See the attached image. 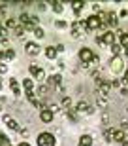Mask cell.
<instances>
[{
    "instance_id": "obj_1",
    "label": "cell",
    "mask_w": 128,
    "mask_h": 146,
    "mask_svg": "<svg viewBox=\"0 0 128 146\" xmlns=\"http://www.w3.org/2000/svg\"><path fill=\"white\" fill-rule=\"evenodd\" d=\"M94 57L96 55L92 53V49H89V48H81L79 49V61L83 63V66H89V63H92Z\"/></svg>"
},
{
    "instance_id": "obj_2",
    "label": "cell",
    "mask_w": 128,
    "mask_h": 146,
    "mask_svg": "<svg viewBox=\"0 0 128 146\" xmlns=\"http://www.w3.org/2000/svg\"><path fill=\"white\" fill-rule=\"evenodd\" d=\"M36 142H38V146H55V137L51 133H40Z\"/></svg>"
},
{
    "instance_id": "obj_3",
    "label": "cell",
    "mask_w": 128,
    "mask_h": 146,
    "mask_svg": "<svg viewBox=\"0 0 128 146\" xmlns=\"http://www.w3.org/2000/svg\"><path fill=\"white\" fill-rule=\"evenodd\" d=\"M98 27H102V21H100L98 15H91L87 19V29H89V31H94V29H98Z\"/></svg>"
},
{
    "instance_id": "obj_4",
    "label": "cell",
    "mask_w": 128,
    "mask_h": 146,
    "mask_svg": "<svg viewBox=\"0 0 128 146\" xmlns=\"http://www.w3.org/2000/svg\"><path fill=\"white\" fill-rule=\"evenodd\" d=\"M40 119H42L43 123H49V121H53V112L49 108H42V112H40Z\"/></svg>"
},
{
    "instance_id": "obj_5",
    "label": "cell",
    "mask_w": 128,
    "mask_h": 146,
    "mask_svg": "<svg viewBox=\"0 0 128 146\" xmlns=\"http://www.w3.org/2000/svg\"><path fill=\"white\" fill-rule=\"evenodd\" d=\"M109 65H111L113 72H121V70H123V59H121V57H113Z\"/></svg>"
},
{
    "instance_id": "obj_6",
    "label": "cell",
    "mask_w": 128,
    "mask_h": 146,
    "mask_svg": "<svg viewBox=\"0 0 128 146\" xmlns=\"http://www.w3.org/2000/svg\"><path fill=\"white\" fill-rule=\"evenodd\" d=\"M4 121L8 123V127H10V129H13V131H19V133H21V127H19V123H17L15 119H11L10 116H8V114H4Z\"/></svg>"
},
{
    "instance_id": "obj_7",
    "label": "cell",
    "mask_w": 128,
    "mask_h": 146,
    "mask_svg": "<svg viewBox=\"0 0 128 146\" xmlns=\"http://www.w3.org/2000/svg\"><path fill=\"white\" fill-rule=\"evenodd\" d=\"M40 49H42V48H40L38 44H34V42L27 44V53L28 55H38V53H40Z\"/></svg>"
},
{
    "instance_id": "obj_8",
    "label": "cell",
    "mask_w": 128,
    "mask_h": 146,
    "mask_svg": "<svg viewBox=\"0 0 128 146\" xmlns=\"http://www.w3.org/2000/svg\"><path fill=\"white\" fill-rule=\"evenodd\" d=\"M102 40H104V44H107V46H113V44H115V34H113L111 31H107L106 34H102Z\"/></svg>"
},
{
    "instance_id": "obj_9",
    "label": "cell",
    "mask_w": 128,
    "mask_h": 146,
    "mask_svg": "<svg viewBox=\"0 0 128 146\" xmlns=\"http://www.w3.org/2000/svg\"><path fill=\"white\" fill-rule=\"evenodd\" d=\"M77 146H92V137H91V135L79 137V142H77Z\"/></svg>"
},
{
    "instance_id": "obj_10",
    "label": "cell",
    "mask_w": 128,
    "mask_h": 146,
    "mask_svg": "<svg viewBox=\"0 0 128 146\" xmlns=\"http://www.w3.org/2000/svg\"><path fill=\"white\" fill-rule=\"evenodd\" d=\"M28 70H30V74H32V76H36V78H43V70L40 68V66L30 65V66H28Z\"/></svg>"
},
{
    "instance_id": "obj_11",
    "label": "cell",
    "mask_w": 128,
    "mask_h": 146,
    "mask_svg": "<svg viewBox=\"0 0 128 146\" xmlns=\"http://www.w3.org/2000/svg\"><path fill=\"white\" fill-rule=\"evenodd\" d=\"M124 139H126V133H124L123 129H117V131H113V141H117V142H123Z\"/></svg>"
},
{
    "instance_id": "obj_12",
    "label": "cell",
    "mask_w": 128,
    "mask_h": 146,
    "mask_svg": "<svg viewBox=\"0 0 128 146\" xmlns=\"http://www.w3.org/2000/svg\"><path fill=\"white\" fill-rule=\"evenodd\" d=\"M75 110H77V112H87V114H89L91 106H89L85 101H79V103H77V108H75Z\"/></svg>"
},
{
    "instance_id": "obj_13",
    "label": "cell",
    "mask_w": 128,
    "mask_h": 146,
    "mask_svg": "<svg viewBox=\"0 0 128 146\" xmlns=\"http://www.w3.org/2000/svg\"><path fill=\"white\" fill-rule=\"evenodd\" d=\"M10 87L13 89V95H21V89H19V86H17L15 78H10Z\"/></svg>"
},
{
    "instance_id": "obj_14",
    "label": "cell",
    "mask_w": 128,
    "mask_h": 146,
    "mask_svg": "<svg viewBox=\"0 0 128 146\" xmlns=\"http://www.w3.org/2000/svg\"><path fill=\"white\" fill-rule=\"evenodd\" d=\"M60 82H62V76L60 74H53L51 78H49V84H51V86H53V84L55 86H60Z\"/></svg>"
},
{
    "instance_id": "obj_15",
    "label": "cell",
    "mask_w": 128,
    "mask_h": 146,
    "mask_svg": "<svg viewBox=\"0 0 128 146\" xmlns=\"http://www.w3.org/2000/svg\"><path fill=\"white\" fill-rule=\"evenodd\" d=\"M83 6H85L83 2H72V8H74V13H75V15H79V13H81Z\"/></svg>"
},
{
    "instance_id": "obj_16",
    "label": "cell",
    "mask_w": 128,
    "mask_h": 146,
    "mask_svg": "<svg viewBox=\"0 0 128 146\" xmlns=\"http://www.w3.org/2000/svg\"><path fill=\"white\" fill-rule=\"evenodd\" d=\"M45 55H47L49 59H55V57H57V48H53V46L45 48Z\"/></svg>"
},
{
    "instance_id": "obj_17",
    "label": "cell",
    "mask_w": 128,
    "mask_h": 146,
    "mask_svg": "<svg viewBox=\"0 0 128 146\" xmlns=\"http://www.w3.org/2000/svg\"><path fill=\"white\" fill-rule=\"evenodd\" d=\"M109 87H111L109 84H104V82L100 84V95H102V97H106L107 93H109Z\"/></svg>"
},
{
    "instance_id": "obj_18",
    "label": "cell",
    "mask_w": 128,
    "mask_h": 146,
    "mask_svg": "<svg viewBox=\"0 0 128 146\" xmlns=\"http://www.w3.org/2000/svg\"><path fill=\"white\" fill-rule=\"evenodd\" d=\"M23 87H25L27 91H32V87H34V82H32L30 78H27V80H23Z\"/></svg>"
},
{
    "instance_id": "obj_19",
    "label": "cell",
    "mask_w": 128,
    "mask_h": 146,
    "mask_svg": "<svg viewBox=\"0 0 128 146\" xmlns=\"http://www.w3.org/2000/svg\"><path fill=\"white\" fill-rule=\"evenodd\" d=\"M121 46H123L124 49H128V33L121 34Z\"/></svg>"
},
{
    "instance_id": "obj_20",
    "label": "cell",
    "mask_w": 128,
    "mask_h": 146,
    "mask_svg": "<svg viewBox=\"0 0 128 146\" xmlns=\"http://www.w3.org/2000/svg\"><path fill=\"white\" fill-rule=\"evenodd\" d=\"M49 4L53 6V11H57V13H60V11L64 10V8H62V2H49Z\"/></svg>"
},
{
    "instance_id": "obj_21",
    "label": "cell",
    "mask_w": 128,
    "mask_h": 146,
    "mask_svg": "<svg viewBox=\"0 0 128 146\" xmlns=\"http://www.w3.org/2000/svg\"><path fill=\"white\" fill-rule=\"evenodd\" d=\"M34 36H36L38 40H40V38H43V36H45L43 29H42V27H36V29H34Z\"/></svg>"
},
{
    "instance_id": "obj_22",
    "label": "cell",
    "mask_w": 128,
    "mask_h": 146,
    "mask_svg": "<svg viewBox=\"0 0 128 146\" xmlns=\"http://www.w3.org/2000/svg\"><path fill=\"white\" fill-rule=\"evenodd\" d=\"M121 48H123V46H119V44H113V46H111V51H113V55H115V57H119Z\"/></svg>"
},
{
    "instance_id": "obj_23",
    "label": "cell",
    "mask_w": 128,
    "mask_h": 146,
    "mask_svg": "<svg viewBox=\"0 0 128 146\" xmlns=\"http://www.w3.org/2000/svg\"><path fill=\"white\" fill-rule=\"evenodd\" d=\"M4 25H6V29H17V23L13 21V19H6Z\"/></svg>"
},
{
    "instance_id": "obj_24",
    "label": "cell",
    "mask_w": 128,
    "mask_h": 146,
    "mask_svg": "<svg viewBox=\"0 0 128 146\" xmlns=\"http://www.w3.org/2000/svg\"><path fill=\"white\" fill-rule=\"evenodd\" d=\"M106 142H113V129L106 131Z\"/></svg>"
},
{
    "instance_id": "obj_25",
    "label": "cell",
    "mask_w": 128,
    "mask_h": 146,
    "mask_svg": "<svg viewBox=\"0 0 128 146\" xmlns=\"http://www.w3.org/2000/svg\"><path fill=\"white\" fill-rule=\"evenodd\" d=\"M70 104H72V99H70V97H64V99H62V106L68 110V108H70Z\"/></svg>"
},
{
    "instance_id": "obj_26",
    "label": "cell",
    "mask_w": 128,
    "mask_h": 146,
    "mask_svg": "<svg viewBox=\"0 0 128 146\" xmlns=\"http://www.w3.org/2000/svg\"><path fill=\"white\" fill-rule=\"evenodd\" d=\"M4 55H6V59H13V57H15L13 49H6V51H4Z\"/></svg>"
},
{
    "instance_id": "obj_27",
    "label": "cell",
    "mask_w": 128,
    "mask_h": 146,
    "mask_svg": "<svg viewBox=\"0 0 128 146\" xmlns=\"http://www.w3.org/2000/svg\"><path fill=\"white\" fill-rule=\"evenodd\" d=\"M47 91H49V87H47V86H40V87H38V93H40V95H45Z\"/></svg>"
},
{
    "instance_id": "obj_28",
    "label": "cell",
    "mask_w": 128,
    "mask_h": 146,
    "mask_svg": "<svg viewBox=\"0 0 128 146\" xmlns=\"http://www.w3.org/2000/svg\"><path fill=\"white\" fill-rule=\"evenodd\" d=\"M27 99L30 101V103H34V101H36V95H34L32 91H27Z\"/></svg>"
},
{
    "instance_id": "obj_29",
    "label": "cell",
    "mask_w": 128,
    "mask_h": 146,
    "mask_svg": "<svg viewBox=\"0 0 128 146\" xmlns=\"http://www.w3.org/2000/svg\"><path fill=\"white\" fill-rule=\"evenodd\" d=\"M55 25H57L59 29H66V27H68V23H66V21H57Z\"/></svg>"
},
{
    "instance_id": "obj_30",
    "label": "cell",
    "mask_w": 128,
    "mask_h": 146,
    "mask_svg": "<svg viewBox=\"0 0 128 146\" xmlns=\"http://www.w3.org/2000/svg\"><path fill=\"white\" fill-rule=\"evenodd\" d=\"M15 34H17V36H23V34H25V27H17L15 29Z\"/></svg>"
},
{
    "instance_id": "obj_31",
    "label": "cell",
    "mask_w": 128,
    "mask_h": 146,
    "mask_svg": "<svg viewBox=\"0 0 128 146\" xmlns=\"http://www.w3.org/2000/svg\"><path fill=\"white\" fill-rule=\"evenodd\" d=\"M111 86H113V87H119V86H121V82H119V80H113Z\"/></svg>"
},
{
    "instance_id": "obj_32",
    "label": "cell",
    "mask_w": 128,
    "mask_h": 146,
    "mask_svg": "<svg viewBox=\"0 0 128 146\" xmlns=\"http://www.w3.org/2000/svg\"><path fill=\"white\" fill-rule=\"evenodd\" d=\"M59 51H64V46H62V44H59V46H57V53H59Z\"/></svg>"
},
{
    "instance_id": "obj_33",
    "label": "cell",
    "mask_w": 128,
    "mask_h": 146,
    "mask_svg": "<svg viewBox=\"0 0 128 146\" xmlns=\"http://www.w3.org/2000/svg\"><path fill=\"white\" fill-rule=\"evenodd\" d=\"M124 82L128 84V70H124Z\"/></svg>"
},
{
    "instance_id": "obj_34",
    "label": "cell",
    "mask_w": 128,
    "mask_h": 146,
    "mask_svg": "<svg viewBox=\"0 0 128 146\" xmlns=\"http://www.w3.org/2000/svg\"><path fill=\"white\" fill-rule=\"evenodd\" d=\"M0 72H6V65H0Z\"/></svg>"
},
{
    "instance_id": "obj_35",
    "label": "cell",
    "mask_w": 128,
    "mask_h": 146,
    "mask_svg": "<svg viewBox=\"0 0 128 146\" xmlns=\"http://www.w3.org/2000/svg\"><path fill=\"white\" fill-rule=\"evenodd\" d=\"M17 146H30L28 142H21V144H17Z\"/></svg>"
},
{
    "instance_id": "obj_36",
    "label": "cell",
    "mask_w": 128,
    "mask_h": 146,
    "mask_svg": "<svg viewBox=\"0 0 128 146\" xmlns=\"http://www.w3.org/2000/svg\"><path fill=\"white\" fill-rule=\"evenodd\" d=\"M0 59H6V55H4V51H0Z\"/></svg>"
},
{
    "instance_id": "obj_37",
    "label": "cell",
    "mask_w": 128,
    "mask_h": 146,
    "mask_svg": "<svg viewBox=\"0 0 128 146\" xmlns=\"http://www.w3.org/2000/svg\"><path fill=\"white\" fill-rule=\"evenodd\" d=\"M123 146H128V139H124V141H123Z\"/></svg>"
},
{
    "instance_id": "obj_38",
    "label": "cell",
    "mask_w": 128,
    "mask_h": 146,
    "mask_svg": "<svg viewBox=\"0 0 128 146\" xmlns=\"http://www.w3.org/2000/svg\"><path fill=\"white\" fill-rule=\"evenodd\" d=\"M4 139H6V137H4V135H2V133H0V142L4 141Z\"/></svg>"
},
{
    "instance_id": "obj_39",
    "label": "cell",
    "mask_w": 128,
    "mask_h": 146,
    "mask_svg": "<svg viewBox=\"0 0 128 146\" xmlns=\"http://www.w3.org/2000/svg\"><path fill=\"white\" fill-rule=\"evenodd\" d=\"M126 57H128V49H126Z\"/></svg>"
},
{
    "instance_id": "obj_40",
    "label": "cell",
    "mask_w": 128,
    "mask_h": 146,
    "mask_svg": "<svg viewBox=\"0 0 128 146\" xmlns=\"http://www.w3.org/2000/svg\"><path fill=\"white\" fill-rule=\"evenodd\" d=\"M0 31H2V25H0Z\"/></svg>"
}]
</instances>
